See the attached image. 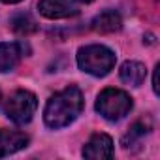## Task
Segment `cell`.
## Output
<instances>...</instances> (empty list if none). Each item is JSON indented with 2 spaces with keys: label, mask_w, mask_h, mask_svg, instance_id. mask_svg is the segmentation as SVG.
Instances as JSON below:
<instances>
[{
  "label": "cell",
  "mask_w": 160,
  "mask_h": 160,
  "mask_svg": "<svg viewBox=\"0 0 160 160\" xmlns=\"http://www.w3.org/2000/svg\"><path fill=\"white\" fill-rule=\"evenodd\" d=\"M83 109V94L77 87L70 85L64 91L53 94L45 106L43 121L49 128H64L77 119Z\"/></svg>",
  "instance_id": "1"
},
{
  "label": "cell",
  "mask_w": 160,
  "mask_h": 160,
  "mask_svg": "<svg viewBox=\"0 0 160 160\" xmlns=\"http://www.w3.org/2000/svg\"><path fill=\"white\" fill-rule=\"evenodd\" d=\"M115 53L111 49H108L106 45H85L77 51V64L83 72L96 75V77H104L108 75L113 66H115Z\"/></svg>",
  "instance_id": "2"
},
{
  "label": "cell",
  "mask_w": 160,
  "mask_h": 160,
  "mask_svg": "<svg viewBox=\"0 0 160 160\" xmlns=\"http://www.w3.org/2000/svg\"><path fill=\"white\" fill-rule=\"evenodd\" d=\"M132 109V98L119 89H106L96 100V111L108 121H119Z\"/></svg>",
  "instance_id": "3"
},
{
  "label": "cell",
  "mask_w": 160,
  "mask_h": 160,
  "mask_svg": "<svg viewBox=\"0 0 160 160\" xmlns=\"http://www.w3.org/2000/svg\"><path fill=\"white\" fill-rule=\"evenodd\" d=\"M38 108V100L30 91H15L6 102V117L15 124H27L32 121Z\"/></svg>",
  "instance_id": "4"
},
{
  "label": "cell",
  "mask_w": 160,
  "mask_h": 160,
  "mask_svg": "<svg viewBox=\"0 0 160 160\" xmlns=\"http://www.w3.org/2000/svg\"><path fill=\"white\" fill-rule=\"evenodd\" d=\"M83 156L85 158H94V160H102V158H111L113 156V141L108 134H94L89 143L83 147Z\"/></svg>",
  "instance_id": "5"
},
{
  "label": "cell",
  "mask_w": 160,
  "mask_h": 160,
  "mask_svg": "<svg viewBox=\"0 0 160 160\" xmlns=\"http://www.w3.org/2000/svg\"><path fill=\"white\" fill-rule=\"evenodd\" d=\"M38 10L47 19H66L77 15V8L68 0H40Z\"/></svg>",
  "instance_id": "6"
},
{
  "label": "cell",
  "mask_w": 160,
  "mask_h": 160,
  "mask_svg": "<svg viewBox=\"0 0 160 160\" xmlns=\"http://www.w3.org/2000/svg\"><path fill=\"white\" fill-rule=\"evenodd\" d=\"M28 145V136L17 130H0V158L13 154Z\"/></svg>",
  "instance_id": "7"
},
{
  "label": "cell",
  "mask_w": 160,
  "mask_h": 160,
  "mask_svg": "<svg viewBox=\"0 0 160 160\" xmlns=\"http://www.w3.org/2000/svg\"><path fill=\"white\" fill-rule=\"evenodd\" d=\"M23 57V43H0V72H12Z\"/></svg>",
  "instance_id": "8"
},
{
  "label": "cell",
  "mask_w": 160,
  "mask_h": 160,
  "mask_svg": "<svg viewBox=\"0 0 160 160\" xmlns=\"http://www.w3.org/2000/svg\"><path fill=\"white\" fill-rule=\"evenodd\" d=\"M92 30L94 32H100V34H111V32H117L121 30L122 27V19L121 15L115 12V10H108V12H102L100 15H96L91 23Z\"/></svg>",
  "instance_id": "9"
},
{
  "label": "cell",
  "mask_w": 160,
  "mask_h": 160,
  "mask_svg": "<svg viewBox=\"0 0 160 160\" xmlns=\"http://www.w3.org/2000/svg\"><path fill=\"white\" fill-rule=\"evenodd\" d=\"M121 81L126 83V85H132V87H139L143 81H145V75H147V68L141 64V62H136V60H128L121 66Z\"/></svg>",
  "instance_id": "10"
},
{
  "label": "cell",
  "mask_w": 160,
  "mask_h": 160,
  "mask_svg": "<svg viewBox=\"0 0 160 160\" xmlns=\"http://www.w3.org/2000/svg\"><path fill=\"white\" fill-rule=\"evenodd\" d=\"M149 130H151V121H149V119H147V121H138V122H134V124L130 126L128 134L122 138V147H124V149H130V147L138 145V143L141 141V138H143Z\"/></svg>",
  "instance_id": "11"
},
{
  "label": "cell",
  "mask_w": 160,
  "mask_h": 160,
  "mask_svg": "<svg viewBox=\"0 0 160 160\" xmlns=\"http://www.w3.org/2000/svg\"><path fill=\"white\" fill-rule=\"evenodd\" d=\"M10 27H12V30L13 32H17V34H32V32H36L38 30V25H36V21L28 15V13H17V15H13L12 19H10Z\"/></svg>",
  "instance_id": "12"
},
{
  "label": "cell",
  "mask_w": 160,
  "mask_h": 160,
  "mask_svg": "<svg viewBox=\"0 0 160 160\" xmlns=\"http://www.w3.org/2000/svg\"><path fill=\"white\" fill-rule=\"evenodd\" d=\"M158 68H160V66L154 68V77H152V89H154V94H158Z\"/></svg>",
  "instance_id": "13"
},
{
  "label": "cell",
  "mask_w": 160,
  "mask_h": 160,
  "mask_svg": "<svg viewBox=\"0 0 160 160\" xmlns=\"http://www.w3.org/2000/svg\"><path fill=\"white\" fill-rule=\"evenodd\" d=\"M4 4H17V2H21V0H2Z\"/></svg>",
  "instance_id": "14"
},
{
  "label": "cell",
  "mask_w": 160,
  "mask_h": 160,
  "mask_svg": "<svg viewBox=\"0 0 160 160\" xmlns=\"http://www.w3.org/2000/svg\"><path fill=\"white\" fill-rule=\"evenodd\" d=\"M77 2H83V4H91L92 0H77Z\"/></svg>",
  "instance_id": "15"
}]
</instances>
